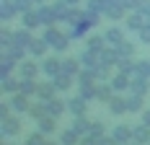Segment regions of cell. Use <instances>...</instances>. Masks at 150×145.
<instances>
[{"mask_svg": "<svg viewBox=\"0 0 150 145\" xmlns=\"http://www.w3.org/2000/svg\"><path fill=\"white\" fill-rule=\"evenodd\" d=\"M44 39H47V44L54 49V52H65L67 49V44H70V39L62 34V31H57L54 26H47V31H44Z\"/></svg>", "mask_w": 150, "mask_h": 145, "instance_id": "6da1fadb", "label": "cell"}, {"mask_svg": "<svg viewBox=\"0 0 150 145\" xmlns=\"http://www.w3.org/2000/svg\"><path fill=\"white\" fill-rule=\"evenodd\" d=\"M0 132H3V137H16L18 132H21V119L16 114H11V117H5V119H0Z\"/></svg>", "mask_w": 150, "mask_h": 145, "instance_id": "7a4b0ae2", "label": "cell"}, {"mask_svg": "<svg viewBox=\"0 0 150 145\" xmlns=\"http://www.w3.org/2000/svg\"><path fill=\"white\" fill-rule=\"evenodd\" d=\"M96 21H98V18H96V13L80 16V21H78V23H73V34H70V36H73V39H78V36H83V34H86V31H88L91 26L96 23Z\"/></svg>", "mask_w": 150, "mask_h": 145, "instance_id": "3957f363", "label": "cell"}, {"mask_svg": "<svg viewBox=\"0 0 150 145\" xmlns=\"http://www.w3.org/2000/svg\"><path fill=\"white\" fill-rule=\"evenodd\" d=\"M86 109H88V99H83V96H73V99L67 101V112L73 117H83Z\"/></svg>", "mask_w": 150, "mask_h": 145, "instance_id": "277c9868", "label": "cell"}, {"mask_svg": "<svg viewBox=\"0 0 150 145\" xmlns=\"http://www.w3.org/2000/svg\"><path fill=\"white\" fill-rule=\"evenodd\" d=\"M47 104V114L49 117H54V119H60L62 117V112H67V101H62V99H49V101H44Z\"/></svg>", "mask_w": 150, "mask_h": 145, "instance_id": "5b68a950", "label": "cell"}, {"mask_svg": "<svg viewBox=\"0 0 150 145\" xmlns=\"http://www.w3.org/2000/svg\"><path fill=\"white\" fill-rule=\"evenodd\" d=\"M42 72L49 75V78L60 75V72H62V60H57V57H44V62H42Z\"/></svg>", "mask_w": 150, "mask_h": 145, "instance_id": "8992f818", "label": "cell"}, {"mask_svg": "<svg viewBox=\"0 0 150 145\" xmlns=\"http://www.w3.org/2000/svg\"><path fill=\"white\" fill-rule=\"evenodd\" d=\"M106 104H109V112H111L114 117H119V114H124V112H127V96L114 93V96H111Z\"/></svg>", "mask_w": 150, "mask_h": 145, "instance_id": "52a82bcc", "label": "cell"}, {"mask_svg": "<svg viewBox=\"0 0 150 145\" xmlns=\"http://www.w3.org/2000/svg\"><path fill=\"white\" fill-rule=\"evenodd\" d=\"M54 96H57V86H54L52 78H49V83H39V93H36L39 101H49V99H54Z\"/></svg>", "mask_w": 150, "mask_h": 145, "instance_id": "ba28073f", "label": "cell"}, {"mask_svg": "<svg viewBox=\"0 0 150 145\" xmlns=\"http://www.w3.org/2000/svg\"><path fill=\"white\" fill-rule=\"evenodd\" d=\"M111 137H114L119 145H127V143H132V130H129L127 124H117L114 132H111Z\"/></svg>", "mask_w": 150, "mask_h": 145, "instance_id": "9c48e42d", "label": "cell"}, {"mask_svg": "<svg viewBox=\"0 0 150 145\" xmlns=\"http://www.w3.org/2000/svg\"><path fill=\"white\" fill-rule=\"evenodd\" d=\"M132 140L140 145H148L150 143V127L142 122V124H137V127H132Z\"/></svg>", "mask_w": 150, "mask_h": 145, "instance_id": "30bf717a", "label": "cell"}, {"mask_svg": "<svg viewBox=\"0 0 150 145\" xmlns=\"http://www.w3.org/2000/svg\"><path fill=\"white\" fill-rule=\"evenodd\" d=\"M47 49H49V44H47L44 36H42V39H31V44H29V55L31 57H44Z\"/></svg>", "mask_w": 150, "mask_h": 145, "instance_id": "8fae6325", "label": "cell"}, {"mask_svg": "<svg viewBox=\"0 0 150 145\" xmlns=\"http://www.w3.org/2000/svg\"><path fill=\"white\" fill-rule=\"evenodd\" d=\"M129 91H132V93H140V96H145V93L150 91V83H148V78H142V75H132Z\"/></svg>", "mask_w": 150, "mask_h": 145, "instance_id": "7c38bea8", "label": "cell"}, {"mask_svg": "<svg viewBox=\"0 0 150 145\" xmlns=\"http://www.w3.org/2000/svg\"><path fill=\"white\" fill-rule=\"evenodd\" d=\"M80 68H83V62H80V57H67L62 60V72H67V75H80Z\"/></svg>", "mask_w": 150, "mask_h": 145, "instance_id": "4fadbf2b", "label": "cell"}, {"mask_svg": "<svg viewBox=\"0 0 150 145\" xmlns=\"http://www.w3.org/2000/svg\"><path fill=\"white\" fill-rule=\"evenodd\" d=\"M3 93H18L21 91V78L16 75H3Z\"/></svg>", "mask_w": 150, "mask_h": 145, "instance_id": "5bb4252c", "label": "cell"}, {"mask_svg": "<svg viewBox=\"0 0 150 145\" xmlns=\"http://www.w3.org/2000/svg\"><path fill=\"white\" fill-rule=\"evenodd\" d=\"M18 93H23V96H36L39 93V83H36V78H21V91Z\"/></svg>", "mask_w": 150, "mask_h": 145, "instance_id": "9a60e30c", "label": "cell"}, {"mask_svg": "<svg viewBox=\"0 0 150 145\" xmlns=\"http://www.w3.org/2000/svg\"><path fill=\"white\" fill-rule=\"evenodd\" d=\"M11 106H13L16 114H23V112H29V96H23V93H13V99H11Z\"/></svg>", "mask_w": 150, "mask_h": 145, "instance_id": "2e32d148", "label": "cell"}, {"mask_svg": "<svg viewBox=\"0 0 150 145\" xmlns=\"http://www.w3.org/2000/svg\"><path fill=\"white\" fill-rule=\"evenodd\" d=\"M36 72H39V68H36V62H31V60H23V62L18 65V78H36Z\"/></svg>", "mask_w": 150, "mask_h": 145, "instance_id": "e0dca14e", "label": "cell"}, {"mask_svg": "<svg viewBox=\"0 0 150 145\" xmlns=\"http://www.w3.org/2000/svg\"><path fill=\"white\" fill-rule=\"evenodd\" d=\"M129 83H132V80H129V75H124V72L111 75V88H114L117 93H119V91H127V88H129Z\"/></svg>", "mask_w": 150, "mask_h": 145, "instance_id": "ac0fdd59", "label": "cell"}, {"mask_svg": "<svg viewBox=\"0 0 150 145\" xmlns=\"http://www.w3.org/2000/svg\"><path fill=\"white\" fill-rule=\"evenodd\" d=\"M142 99L145 96H140V93H129L127 96V112L129 114H140L142 112Z\"/></svg>", "mask_w": 150, "mask_h": 145, "instance_id": "d6986e66", "label": "cell"}, {"mask_svg": "<svg viewBox=\"0 0 150 145\" xmlns=\"http://www.w3.org/2000/svg\"><path fill=\"white\" fill-rule=\"evenodd\" d=\"M36 130H39V132H44V135H52V132L57 130V119L47 114L44 119H39V122H36Z\"/></svg>", "mask_w": 150, "mask_h": 145, "instance_id": "ffe728a7", "label": "cell"}, {"mask_svg": "<svg viewBox=\"0 0 150 145\" xmlns=\"http://www.w3.org/2000/svg\"><path fill=\"white\" fill-rule=\"evenodd\" d=\"M80 62H83V68H96V65L101 62V52H93V49H86V52L80 55Z\"/></svg>", "mask_w": 150, "mask_h": 145, "instance_id": "44dd1931", "label": "cell"}, {"mask_svg": "<svg viewBox=\"0 0 150 145\" xmlns=\"http://www.w3.org/2000/svg\"><path fill=\"white\" fill-rule=\"evenodd\" d=\"M52 80H54V86H57V91H70V88H73V80H75V75H67V72H60V75H54Z\"/></svg>", "mask_w": 150, "mask_h": 145, "instance_id": "7402d4cb", "label": "cell"}, {"mask_svg": "<svg viewBox=\"0 0 150 145\" xmlns=\"http://www.w3.org/2000/svg\"><path fill=\"white\" fill-rule=\"evenodd\" d=\"M3 52H8V55H11L13 60H18V62H23V60H26V55H29V49H26V47H21V44H16V42L11 44V47H5Z\"/></svg>", "mask_w": 150, "mask_h": 145, "instance_id": "603a6c76", "label": "cell"}, {"mask_svg": "<svg viewBox=\"0 0 150 145\" xmlns=\"http://www.w3.org/2000/svg\"><path fill=\"white\" fill-rule=\"evenodd\" d=\"M73 130L78 132L80 137H83V135H88V132H91V119H88L86 114H83V117H75V122H73Z\"/></svg>", "mask_w": 150, "mask_h": 145, "instance_id": "cb8c5ba5", "label": "cell"}, {"mask_svg": "<svg viewBox=\"0 0 150 145\" xmlns=\"http://www.w3.org/2000/svg\"><path fill=\"white\" fill-rule=\"evenodd\" d=\"M31 39H34V36H31V29H26V26H23V29H18V31L13 34V42L21 44V47H26V49H29Z\"/></svg>", "mask_w": 150, "mask_h": 145, "instance_id": "d4e9b609", "label": "cell"}, {"mask_svg": "<svg viewBox=\"0 0 150 145\" xmlns=\"http://www.w3.org/2000/svg\"><path fill=\"white\" fill-rule=\"evenodd\" d=\"M104 36H106V42L111 44V47H119V44L124 42V31H122V29H117V26H114V29H109V31L104 34Z\"/></svg>", "mask_w": 150, "mask_h": 145, "instance_id": "484cf974", "label": "cell"}, {"mask_svg": "<svg viewBox=\"0 0 150 145\" xmlns=\"http://www.w3.org/2000/svg\"><path fill=\"white\" fill-rule=\"evenodd\" d=\"M26 114H29L31 119H36V122H39V119H44V117H47V104H44V101H39V104H31Z\"/></svg>", "mask_w": 150, "mask_h": 145, "instance_id": "4316f807", "label": "cell"}, {"mask_svg": "<svg viewBox=\"0 0 150 145\" xmlns=\"http://www.w3.org/2000/svg\"><path fill=\"white\" fill-rule=\"evenodd\" d=\"M117 68H119V72H124V75H135V60L132 57H119L117 60Z\"/></svg>", "mask_w": 150, "mask_h": 145, "instance_id": "83f0119b", "label": "cell"}, {"mask_svg": "<svg viewBox=\"0 0 150 145\" xmlns=\"http://www.w3.org/2000/svg\"><path fill=\"white\" fill-rule=\"evenodd\" d=\"M60 143H62V145H80V135L70 127V130H65V132L60 135Z\"/></svg>", "mask_w": 150, "mask_h": 145, "instance_id": "f1b7e54d", "label": "cell"}, {"mask_svg": "<svg viewBox=\"0 0 150 145\" xmlns=\"http://www.w3.org/2000/svg\"><path fill=\"white\" fill-rule=\"evenodd\" d=\"M16 62H18V60H13L8 52H3V60H0V72H3V75H11V72H13V68H16Z\"/></svg>", "mask_w": 150, "mask_h": 145, "instance_id": "f546056e", "label": "cell"}, {"mask_svg": "<svg viewBox=\"0 0 150 145\" xmlns=\"http://www.w3.org/2000/svg\"><path fill=\"white\" fill-rule=\"evenodd\" d=\"M114 93H117V91L111 88V83L106 86L104 80H101V83H98V93H96V99H98V101H109V99H111Z\"/></svg>", "mask_w": 150, "mask_h": 145, "instance_id": "4dcf8cb0", "label": "cell"}, {"mask_svg": "<svg viewBox=\"0 0 150 145\" xmlns=\"http://www.w3.org/2000/svg\"><path fill=\"white\" fill-rule=\"evenodd\" d=\"M145 23H148V21L142 18V13H132L129 18H127V26H129L132 31H140L142 26H145Z\"/></svg>", "mask_w": 150, "mask_h": 145, "instance_id": "1f68e13d", "label": "cell"}, {"mask_svg": "<svg viewBox=\"0 0 150 145\" xmlns=\"http://www.w3.org/2000/svg\"><path fill=\"white\" fill-rule=\"evenodd\" d=\"M106 36H91L88 39V49H93V52H104L106 49Z\"/></svg>", "mask_w": 150, "mask_h": 145, "instance_id": "d6a6232c", "label": "cell"}, {"mask_svg": "<svg viewBox=\"0 0 150 145\" xmlns=\"http://www.w3.org/2000/svg\"><path fill=\"white\" fill-rule=\"evenodd\" d=\"M119 57H135V44L132 42H122L119 47H114Z\"/></svg>", "mask_w": 150, "mask_h": 145, "instance_id": "836d02e7", "label": "cell"}, {"mask_svg": "<svg viewBox=\"0 0 150 145\" xmlns=\"http://www.w3.org/2000/svg\"><path fill=\"white\" fill-rule=\"evenodd\" d=\"M39 23H42L39 13H34V11H26V13H23V26H26V29H34V26H39Z\"/></svg>", "mask_w": 150, "mask_h": 145, "instance_id": "e575fe53", "label": "cell"}, {"mask_svg": "<svg viewBox=\"0 0 150 145\" xmlns=\"http://www.w3.org/2000/svg\"><path fill=\"white\" fill-rule=\"evenodd\" d=\"M135 75L150 78V60H137V62H135Z\"/></svg>", "mask_w": 150, "mask_h": 145, "instance_id": "d590c367", "label": "cell"}, {"mask_svg": "<svg viewBox=\"0 0 150 145\" xmlns=\"http://www.w3.org/2000/svg\"><path fill=\"white\" fill-rule=\"evenodd\" d=\"M106 16H109V18H114V21L122 18V16H124V5H122V3H111V5L106 8Z\"/></svg>", "mask_w": 150, "mask_h": 145, "instance_id": "8d00e7d4", "label": "cell"}, {"mask_svg": "<svg viewBox=\"0 0 150 145\" xmlns=\"http://www.w3.org/2000/svg\"><path fill=\"white\" fill-rule=\"evenodd\" d=\"M39 18H42L44 26H52V21L57 18V13H54V8H42V11H39Z\"/></svg>", "mask_w": 150, "mask_h": 145, "instance_id": "74e56055", "label": "cell"}, {"mask_svg": "<svg viewBox=\"0 0 150 145\" xmlns=\"http://www.w3.org/2000/svg\"><path fill=\"white\" fill-rule=\"evenodd\" d=\"M44 143H47L44 132H39V130H36V132H31L29 137H26V143H23V145H44Z\"/></svg>", "mask_w": 150, "mask_h": 145, "instance_id": "f35d334b", "label": "cell"}, {"mask_svg": "<svg viewBox=\"0 0 150 145\" xmlns=\"http://www.w3.org/2000/svg\"><path fill=\"white\" fill-rule=\"evenodd\" d=\"M106 8H109V0H91L88 13H101V11H106Z\"/></svg>", "mask_w": 150, "mask_h": 145, "instance_id": "ab89813d", "label": "cell"}, {"mask_svg": "<svg viewBox=\"0 0 150 145\" xmlns=\"http://www.w3.org/2000/svg\"><path fill=\"white\" fill-rule=\"evenodd\" d=\"M80 145H101V137H96V135H83V137H80Z\"/></svg>", "mask_w": 150, "mask_h": 145, "instance_id": "60d3db41", "label": "cell"}, {"mask_svg": "<svg viewBox=\"0 0 150 145\" xmlns=\"http://www.w3.org/2000/svg\"><path fill=\"white\" fill-rule=\"evenodd\" d=\"M88 135H96V137H104V124L101 122H91V132Z\"/></svg>", "mask_w": 150, "mask_h": 145, "instance_id": "b9f144b4", "label": "cell"}, {"mask_svg": "<svg viewBox=\"0 0 150 145\" xmlns=\"http://www.w3.org/2000/svg\"><path fill=\"white\" fill-rule=\"evenodd\" d=\"M140 42H142V44H150V21L140 29Z\"/></svg>", "mask_w": 150, "mask_h": 145, "instance_id": "7bdbcfd3", "label": "cell"}, {"mask_svg": "<svg viewBox=\"0 0 150 145\" xmlns=\"http://www.w3.org/2000/svg\"><path fill=\"white\" fill-rule=\"evenodd\" d=\"M54 13H57V18H67V16H70V11H67L62 3H54Z\"/></svg>", "mask_w": 150, "mask_h": 145, "instance_id": "ee69618b", "label": "cell"}, {"mask_svg": "<svg viewBox=\"0 0 150 145\" xmlns=\"http://www.w3.org/2000/svg\"><path fill=\"white\" fill-rule=\"evenodd\" d=\"M11 109H13V106H11V101H3V104H0V119L11 117Z\"/></svg>", "mask_w": 150, "mask_h": 145, "instance_id": "f6af8a7d", "label": "cell"}, {"mask_svg": "<svg viewBox=\"0 0 150 145\" xmlns=\"http://www.w3.org/2000/svg\"><path fill=\"white\" fill-rule=\"evenodd\" d=\"M13 8H16V11H23V13H26V11H29V0H13Z\"/></svg>", "mask_w": 150, "mask_h": 145, "instance_id": "bcb514c9", "label": "cell"}, {"mask_svg": "<svg viewBox=\"0 0 150 145\" xmlns=\"http://www.w3.org/2000/svg\"><path fill=\"white\" fill-rule=\"evenodd\" d=\"M13 13H16V8H11V5H3V18H5V21H8Z\"/></svg>", "mask_w": 150, "mask_h": 145, "instance_id": "7dc6e473", "label": "cell"}, {"mask_svg": "<svg viewBox=\"0 0 150 145\" xmlns=\"http://www.w3.org/2000/svg\"><path fill=\"white\" fill-rule=\"evenodd\" d=\"M101 145H119L114 137H101Z\"/></svg>", "mask_w": 150, "mask_h": 145, "instance_id": "c3c4849f", "label": "cell"}, {"mask_svg": "<svg viewBox=\"0 0 150 145\" xmlns=\"http://www.w3.org/2000/svg\"><path fill=\"white\" fill-rule=\"evenodd\" d=\"M140 13H145V16H150V5H148V3H140Z\"/></svg>", "mask_w": 150, "mask_h": 145, "instance_id": "681fc988", "label": "cell"}, {"mask_svg": "<svg viewBox=\"0 0 150 145\" xmlns=\"http://www.w3.org/2000/svg\"><path fill=\"white\" fill-rule=\"evenodd\" d=\"M142 122H145V124L150 127V112H142Z\"/></svg>", "mask_w": 150, "mask_h": 145, "instance_id": "f907efd6", "label": "cell"}, {"mask_svg": "<svg viewBox=\"0 0 150 145\" xmlns=\"http://www.w3.org/2000/svg\"><path fill=\"white\" fill-rule=\"evenodd\" d=\"M124 5H140L137 0H124Z\"/></svg>", "mask_w": 150, "mask_h": 145, "instance_id": "816d5d0a", "label": "cell"}, {"mask_svg": "<svg viewBox=\"0 0 150 145\" xmlns=\"http://www.w3.org/2000/svg\"><path fill=\"white\" fill-rule=\"evenodd\" d=\"M44 145H57V143H54V140H47V143H44ZM60 145H62V143H60Z\"/></svg>", "mask_w": 150, "mask_h": 145, "instance_id": "f5cc1de1", "label": "cell"}, {"mask_svg": "<svg viewBox=\"0 0 150 145\" xmlns=\"http://www.w3.org/2000/svg\"><path fill=\"white\" fill-rule=\"evenodd\" d=\"M127 145H140V143H135V140H132V143H127Z\"/></svg>", "mask_w": 150, "mask_h": 145, "instance_id": "db71d44e", "label": "cell"}, {"mask_svg": "<svg viewBox=\"0 0 150 145\" xmlns=\"http://www.w3.org/2000/svg\"><path fill=\"white\" fill-rule=\"evenodd\" d=\"M111 3H119V0H109V5H111Z\"/></svg>", "mask_w": 150, "mask_h": 145, "instance_id": "11a10c76", "label": "cell"}, {"mask_svg": "<svg viewBox=\"0 0 150 145\" xmlns=\"http://www.w3.org/2000/svg\"><path fill=\"white\" fill-rule=\"evenodd\" d=\"M67 3H78V0H67Z\"/></svg>", "mask_w": 150, "mask_h": 145, "instance_id": "9f6ffc18", "label": "cell"}, {"mask_svg": "<svg viewBox=\"0 0 150 145\" xmlns=\"http://www.w3.org/2000/svg\"><path fill=\"white\" fill-rule=\"evenodd\" d=\"M3 145H8V143H3Z\"/></svg>", "mask_w": 150, "mask_h": 145, "instance_id": "6f0895ef", "label": "cell"}, {"mask_svg": "<svg viewBox=\"0 0 150 145\" xmlns=\"http://www.w3.org/2000/svg\"><path fill=\"white\" fill-rule=\"evenodd\" d=\"M148 145H150V143H148Z\"/></svg>", "mask_w": 150, "mask_h": 145, "instance_id": "680465c9", "label": "cell"}]
</instances>
